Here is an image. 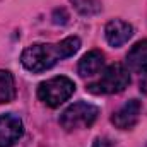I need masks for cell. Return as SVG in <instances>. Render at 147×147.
<instances>
[{
    "mask_svg": "<svg viewBox=\"0 0 147 147\" xmlns=\"http://www.w3.org/2000/svg\"><path fill=\"white\" fill-rule=\"evenodd\" d=\"M80 48V39L77 36H69L55 45L36 43L28 46L21 55V63L26 70L33 74H41L55 67L60 60H65L75 55Z\"/></svg>",
    "mask_w": 147,
    "mask_h": 147,
    "instance_id": "1",
    "label": "cell"
},
{
    "mask_svg": "<svg viewBox=\"0 0 147 147\" xmlns=\"http://www.w3.org/2000/svg\"><path fill=\"white\" fill-rule=\"evenodd\" d=\"M130 84V74L128 69L121 63H113L106 67L101 77L87 86V91L92 94H118L125 91Z\"/></svg>",
    "mask_w": 147,
    "mask_h": 147,
    "instance_id": "2",
    "label": "cell"
},
{
    "mask_svg": "<svg viewBox=\"0 0 147 147\" xmlns=\"http://www.w3.org/2000/svg\"><path fill=\"white\" fill-rule=\"evenodd\" d=\"M75 92V82L65 75L48 79L38 86V98L50 108H58Z\"/></svg>",
    "mask_w": 147,
    "mask_h": 147,
    "instance_id": "3",
    "label": "cell"
},
{
    "mask_svg": "<svg viewBox=\"0 0 147 147\" xmlns=\"http://www.w3.org/2000/svg\"><path fill=\"white\" fill-rule=\"evenodd\" d=\"M99 115V108L86 103V101H79L70 105L67 110L60 115V125L62 128H65L67 132L72 130H79V128H89Z\"/></svg>",
    "mask_w": 147,
    "mask_h": 147,
    "instance_id": "4",
    "label": "cell"
},
{
    "mask_svg": "<svg viewBox=\"0 0 147 147\" xmlns=\"http://www.w3.org/2000/svg\"><path fill=\"white\" fill-rule=\"evenodd\" d=\"M24 134L22 120L14 113L0 115V147H12Z\"/></svg>",
    "mask_w": 147,
    "mask_h": 147,
    "instance_id": "5",
    "label": "cell"
},
{
    "mask_svg": "<svg viewBox=\"0 0 147 147\" xmlns=\"http://www.w3.org/2000/svg\"><path fill=\"white\" fill-rule=\"evenodd\" d=\"M140 113H142V105H140V101L130 99V101H127L123 106H120L118 110L113 113L111 123H113L116 128H120V130H132V128L139 123Z\"/></svg>",
    "mask_w": 147,
    "mask_h": 147,
    "instance_id": "6",
    "label": "cell"
},
{
    "mask_svg": "<svg viewBox=\"0 0 147 147\" xmlns=\"http://www.w3.org/2000/svg\"><path fill=\"white\" fill-rule=\"evenodd\" d=\"M132 36H134L132 24H128L127 21H121V19H113L105 28V38L113 48L123 46Z\"/></svg>",
    "mask_w": 147,
    "mask_h": 147,
    "instance_id": "7",
    "label": "cell"
},
{
    "mask_svg": "<svg viewBox=\"0 0 147 147\" xmlns=\"http://www.w3.org/2000/svg\"><path fill=\"white\" fill-rule=\"evenodd\" d=\"M105 69V55L99 50H91L87 51L77 65V72L80 77H92L98 75L99 72H103Z\"/></svg>",
    "mask_w": 147,
    "mask_h": 147,
    "instance_id": "8",
    "label": "cell"
},
{
    "mask_svg": "<svg viewBox=\"0 0 147 147\" xmlns=\"http://www.w3.org/2000/svg\"><path fill=\"white\" fill-rule=\"evenodd\" d=\"M127 67L128 70L137 74L147 72V39L137 41L130 48L127 53Z\"/></svg>",
    "mask_w": 147,
    "mask_h": 147,
    "instance_id": "9",
    "label": "cell"
},
{
    "mask_svg": "<svg viewBox=\"0 0 147 147\" xmlns=\"http://www.w3.org/2000/svg\"><path fill=\"white\" fill-rule=\"evenodd\" d=\"M14 98H16L14 75L9 70H0V105L10 103Z\"/></svg>",
    "mask_w": 147,
    "mask_h": 147,
    "instance_id": "10",
    "label": "cell"
},
{
    "mask_svg": "<svg viewBox=\"0 0 147 147\" xmlns=\"http://www.w3.org/2000/svg\"><path fill=\"white\" fill-rule=\"evenodd\" d=\"M74 9L80 16H96L101 12V0H70Z\"/></svg>",
    "mask_w": 147,
    "mask_h": 147,
    "instance_id": "11",
    "label": "cell"
},
{
    "mask_svg": "<svg viewBox=\"0 0 147 147\" xmlns=\"http://www.w3.org/2000/svg\"><path fill=\"white\" fill-rule=\"evenodd\" d=\"M92 147H118V146H116V142H115L113 139L106 137V135H103V137H96V140H94Z\"/></svg>",
    "mask_w": 147,
    "mask_h": 147,
    "instance_id": "12",
    "label": "cell"
},
{
    "mask_svg": "<svg viewBox=\"0 0 147 147\" xmlns=\"http://www.w3.org/2000/svg\"><path fill=\"white\" fill-rule=\"evenodd\" d=\"M140 92H144L147 96V74L140 79Z\"/></svg>",
    "mask_w": 147,
    "mask_h": 147,
    "instance_id": "13",
    "label": "cell"
},
{
    "mask_svg": "<svg viewBox=\"0 0 147 147\" xmlns=\"http://www.w3.org/2000/svg\"><path fill=\"white\" fill-rule=\"evenodd\" d=\"M144 147H147V144H146V146H144Z\"/></svg>",
    "mask_w": 147,
    "mask_h": 147,
    "instance_id": "14",
    "label": "cell"
}]
</instances>
